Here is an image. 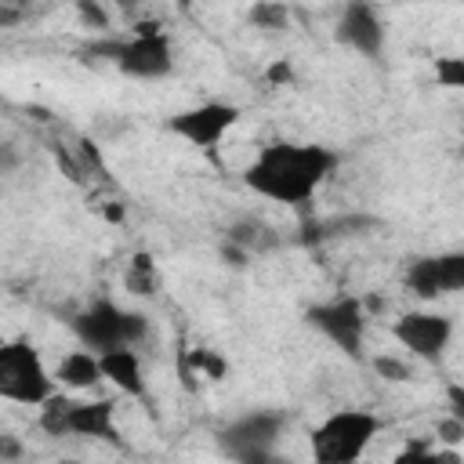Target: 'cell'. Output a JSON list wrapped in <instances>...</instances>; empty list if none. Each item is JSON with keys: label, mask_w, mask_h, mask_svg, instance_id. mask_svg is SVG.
Segmentation results:
<instances>
[{"label": "cell", "mask_w": 464, "mask_h": 464, "mask_svg": "<svg viewBox=\"0 0 464 464\" xmlns=\"http://www.w3.org/2000/svg\"><path fill=\"white\" fill-rule=\"evenodd\" d=\"M373 370H377V377H384V381H392V384L413 381V366H410L406 359H395V355H377V359H373Z\"/></svg>", "instance_id": "cell-20"}, {"label": "cell", "mask_w": 464, "mask_h": 464, "mask_svg": "<svg viewBox=\"0 0 464 464\" xmlns=\"http://www.w3.org/2000/svg\"><path fill=\"white\" fill-rule=\"evenodd\" d=\"M392 464H435V457H431L428 446H410V450H402Z\"/></svg>", "instance_id": "cell-26"}, {"label": "cell", "mask_w": 464, "mask_h": 464, "mask_svg": "<svg viewBox=\"0 0 464 464\" xmlns=\"http://www.w3.org/2000/svg\"><path fill=\"white\" fill-rule=\"evenodd\" d=\"M381 431V417L370 410H337L312 431V460L315 464H359L373 435Z\"/></svg>", "instance_id": "cell-3"}, {"label": "cell", "mask_w": 464, "mask_h": 464, "mask_svg": "<svg viewBox=\"0 0 464 464\" xmlns=\"http://www.w3.org/2000/svg\"><path fill=\"white\" fill-rule=\"evenodd\" d=\"M116 69L134 80H160L174 69V51H170V40L160 29V22H138L134 36H123Z\"/></svg>", "instance_id": "cell-7"}, {"label": "cell", "mask_w": 464, "mask_h": 464, "mask_svg": "<svg viewBox=\"0 0 464 464\" xmlns=\"http://www.w3.org/2000/svg\"><path fill=\"white\" fill-rule=\"evenodd\" d=\"M18 18V11H0V25H7V22H14Z\"/></svg>", "instance_id": "cell-31"}, {"label": "cell", "mask_w": 464, "mask_h": 464, "mask_svg": "<svg viewBox=\"0 0 464 464\" xmlns=\"http://www.w3.org/2000/svg\"><path fill=\"white\" fill-rule=\"evenodd\" d=\"M225 239H228V243H236V246H243L246 254L276 246V236H272V228H268L265 221H257V218H243V221H232V225H228V232H225Z\"/></svg>", "instance_id": "cell-16"}, {"label": "cell", "mask_w": 464, "mask_h": 464, "mask_svg": "<svg viewBox=\"0 0 464 464\" xmlns=\"http://www.w3.org/2000/svg\"><path fill=\"white\" fill-rule=\"evenodd\" d=\"M239 120V109L228 105V102H203V105H192V109H181L167 120V130L185 138L188 145L196 149H214L228 127H236Z\"/></svg>", "instance_id": "cell-9"}, {"label": "cell", "mask_w": 464, "mask_h": 464, "mask_svg": "<svg viewBox=\"0 0 464 464\" xmlns=\"http://www.w3.org/2000/svg\"><path fill=\"white\" fill-rule=\"evenodd\" d=\"M65 388H94L98 381H102V370H98V355L94 352H87V348H76V352H69L62 362H58V373H54Z\"/></svg>", "instance_id": "cell-15"}, {"label": "cell", "mask_w": 464, "mask_h": 464, "mask_svg": "<svg viewBox=\"0 0 464 464\" xmlns=\"http://www.w3.org/2000/svg\"><path fill=\"white\" fill-rule=\"evenodd\" d=\"M283 424H286V413L279 410H250L236 417L228 428H221V446L236 464H283L272 453Z\"/></svg>", "instance_id": "cell-6"}, {"label": "cell", "mask_w": 464, "mask_h": 464, "mask_svg": "<svg viewBox=\"0 0 464 464\" xmlns=\"http://www.w3.org/2000/svg\"><path fill=\"white\" fill-rule=\"evenodd\" d=\"M22 457H25L22 439L11 435V431H0V464H18Z\"/></svg>", "instance_id": "cell-24"}, {"label": "cell", "mask_w": 464, "mask_h": 464, "mask_svg": "<svg viewBox=\"0 0 464 464\" xmlns=\"http://www.w3.org/2000/svg\"><path fill=\"white\" fill-rule=\"evenodd\" d=\"M392 334L406 352L435 362V359H442V352L453 341V319L439 315V312H406L392 323Z\"/></svg>", "instance_id": "cell-10"}, {"label": "cell", "mask_w": 464, "mask_h": 464, "mask_svg": "<svg viewBox=\"0 0 464 464\" xmlns=\"http://www.w3.org/2000/svg\"><path fill=\"white\" fill-rule=\"evenodd\" d=\"M54 395V381L44 370L40 352L29 341H7L0 344V399L22 402V406H44Z\"/></svg>", "instance_id": "cell-5"}, {"label": "cell", "mask_w": 464, "mask_h": 464, "mask_svg": "<svg viewBox=\"0 0 464 464\" xmlns=\"http://www.w3.org/2000/svg\"><path fill=\"white\" fill-rule=\"evenodd\" d=\"M58 464H80V460H58Z\"/></svg>", "instance_id": "cell-32"}, {"label": "cell", "mask_w": 464, "mask_h": 464, "mask_svg": "<svg viewBox=\"0 0 464 464\" xmlns=\"http://www.w3.org/2000/svg\"><path fill=\"white\" fill-rule=\"evenodd\" d=\"M246 18H250L257 29H286L290 11H286L283 4H254V7L246 11Z\"/></svg>", "instance_id": "cell-19"}, {"label": "cell", "mask_w": 464, "mask_h": 464, "mask_svg": "<svg viewBox=\"0 0 464 464\" xmlns=\"http://www.w3.org/2000/svg\"><path fill=\"white\" fill-rule=\"evenodd\" d=\"M334 36L344 47H352L366 58H381V51H384V25H381V18L370 4H348L341 11V22H337Z\"/></svg>", "instance_id": "cell-12"}, {"label": "cell", "mask_w": 464, "mask_h": 464, "mask_svg": "<svg viewBox=\"0 0 464 464\" xmlns=\"http://www.w3.org/2000/svg\"><path fill=\"white\" fill-rule=\"evenodd\" d=\"M221 261L232 265V268H246V265H250V254H246L243 246H236V243L225 239V243H221Z\"/></svg>", "instance_id": "cell-25"}, {"label": "cell", "mask_w": 464, "mask_h": 464, "mask_svg": "<svg viewBox=\"0 0 464 464\" xmlns=\"http://www.w3.org/2000/svg\"><path fill=\"white\" fill-rule=\"evenodd\" d=\"M0 344H4V334H0Z\"/></svg>", "instance_id": "cell-33"}, {"label": "cell", "mask_w": 464, "mask_h": 464, "mask_svg": "<svg viewBox=\"0 0 464 464\" xmlns=\"http://www.w3.org/2000/svg\"><path fill=\"white\" fill-rule=\"evenodd\" d=\"M72 334L80 344L94 355L116 352V348H134L149 334V319L141 312H127L109 297L91 301L83 312L72 315Z\"/></svg>", "instance_id": "cell-2"}, {"label": "cell", "mask_w": 464, "mask_h": 464, "mask_svg": "<svg viewBox=\"0 0 464 464\" xmlns=\"http://www.w3.org/2000/svg\"><path fill=\"white\" fill-rule=\"evenodd\" d=\"M435 80L442 87H464V58H435Z\"/></svg>", "instance_id": "cell-21"}, {"label": "cell", "mask_w": 464, "mask_h": 464, "mask_svg": "<svg viewBox=\"0 0 464 464\" xmlns=\"http://www.w3.org/2000/svg\"><path fill=\"white\" fill-rule=\"evenodd\" d=\"M98 370H102V377H109L123 395H134V399H141V395H145L141 359H138V352H134V348H116V352L98 355Z\"/></svg>", "instance_id": "cell-13"}, {"label": "cell", "mask_w": 464, "mask_h": 464, "mask_svg": "<svg viewBox=\"0 0 464 464\" xmlns=\"http://www.w3.org/2000/svg\"><path fill=\"white\" fill-rule=\"evenodd\" d=\"M18 167V152L11 149V145H0V174H7V170H14Z\"/></svg>", "instance_id": "cell-30"}, {"label": "cell", "mask_w": 464, "mask_h": 464, "mask_svg": "<svg viewBox=\"0 0 464 464\" xmlns=\"http://www.w3.org/2000/svg\"><path fill=\"white\" fill-rule=\"evenodd\" d=\"M446 399H450V417H460L464 420V388L460 384H450L446 388Z\"/></svg>", "instance_id": "cell-28"}, {"label": "cell", "mask_w": 464, "mask_h": 464, "mask_svg": "<svg viewBox=\"0 0 464 464\" xmlns=\"http://www.w3.org/2000/svg\"><path fill=\"white\" fill-rule=\"evenodd\" d=\"M40 428L54 439L80 435V439H102V442H120L116 428V406L109 399L94 402H72L65 395H51L40 410Z\"/></svg>", "instance_id": "cell-4"}, {"label": "cell", "mask_w": 464, "mask_h": 464, "mask_svg": "<svg viewBox=\"0 0 464 464\" xmlns=\"http://www.w3.org/2000/svg\"><path fill=\"white\" fill-rule=\"evenodd\" d=\"M406 286L420 301H435L464 286V254H439V257H413L406 268Z\"/></svg>", "instance_id": "cell-11"}, {"label": "cell", "mask_w": 464, "mask_h": 464, "mask_svg": "<svg viewBox=\"0 0 464 464\" xmlns=\"http://www.w3.org/2000/svg\"><path fill=\"white\" fill-rule=\"evenodd\" d=\"M377 218L370 214H341V218H312L301 225V243L304 246H315V243H326V239H337V236H355L362 228H373Z\"/></svg>", "instance_id": "cell-14"}, {"label": "cell", "mask_w": 464, "mask_h": 464, "mask_svg": "<svg viewBox=\"0 0 464 464\" xmlns=\"http://www.w3.org/2000/svg\"><path fill=\"white\" fill-rule=\"evenodd\" d=\"M192 373H203L207 381H221L228 373V362L225 355H218L214 348H192L185 359H181V381L192 388Z\"/></svg>", "instance_id": "cell-17"}, {"label": "cell", "mask_w": 464, "mask_h": 464, "mask_svg": "<svg viewBox=\"0 0 464 464\" xmlns=\"http://www.w3.org/2000/svg\"><path fill=\"white\" fill-rule=\"evenodd\" d=\"M268 80H272V83H290V80H294V65H290L286 58H279L276 65H268Z\"/></svg>", "instance_id": "cell-27"}, {"label": "cell", "mask_w": 464, "mask_h": 464, "mask_svg": "<svg viewBox=\"0 0 464 464\" xmlns=\"http://www.w3.org/2000/svg\"><path fill=\"white\" fill-rule=\"evenodd\" d=\"M127 290L130 294H152L156 290V276H152V257L149 254H134L130 272H127Z\"/></svg>", "instance_id": "cell-18"}, {"label": "cell", "mask_w": 464, "mask_h": 464, "mask_svg": "<svg viewBox=\"0 0 464 464\" xmlns=\"http://www.w3.org/2000/svg\"><path fill=\"white\" fill-rule=\"evenodd\" d=\"M304 323L312 330H319L326 341H334L341 352H348L352 359L362 355V334H366V312L355 297H334L323 304H312L304 312Z\"/></svg>", "instance_id": "cell-8"}, {"label": "cell", "mask_w": 464, "mask_h": 464, "mask_svg": "<svg viewBox=\"0 0 464 464\" xmlns=\"http://www.w3.org/2000/svg\"><path fill=\"white\" fill-rule=\"evenodd\" d=\"M435 431H439V442H442V446H453V450H457V446L464 442V420H460V417H442V420L435 424Z\"/></svg>", "instance_id": "cell-23"}, {"label": "cell", "mask_w": 464, "mask_h": 464, "mask_svg": "<svg viewBox=\"0 0 464 464\" xmlns=\"http://www.w3.org/2000/svg\"><path fill=\"white\" fill-rule=\"evenodd\" d=\"M334 167H337V152L326 145L272 141L243 170V181L250 192H257L272 203L304 207L315 196V188L334 174Z\"/></svg>", "instance_id": "cell-1"}, {"label": "cell", "mask_w": 464, "mask_h": 464, "mask_svg": "<svg viewBox=\"0 0 464 464\" xmlns=\"http://www.w3.org/2000/svg\"><path fill=\"white\" fill-rule=\"evenodd\" d=\"M431 457H435V464H464L460 450H453V446H442V450H435Z\"/></svg>", "instance_id": "cell-29"}, {"label": "cell", "mask_w": 464, "mask_h": 464, "mask_svg": "<svg viewBox=\"0 0 464 464\" xmlns=\"http://www.w3.org/2000/svg\"><path fill=\"white\" fill-rule=\"evenodd\" d=\"M76 14H80V22L87 29H109V11L102 4H94V0H80L76 4Z\"/></svg>", "instance_id": "cell-22"}]
</instances>
